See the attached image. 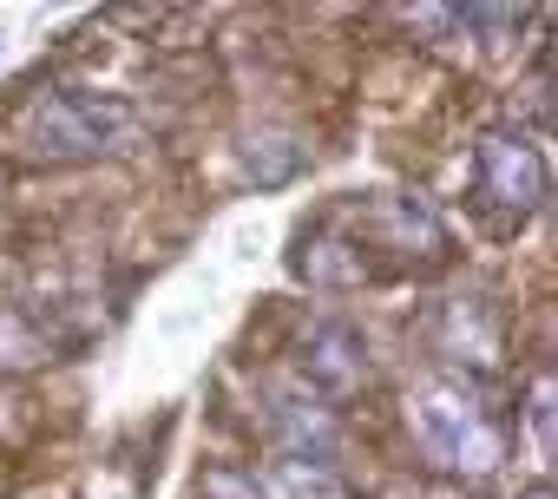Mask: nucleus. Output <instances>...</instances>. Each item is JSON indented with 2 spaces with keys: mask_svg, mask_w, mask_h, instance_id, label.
<instances>
[{
  "mask_svg": "<svg viewBox=\"0 0 558 499\" xmlns=\"http://www.w3.org/2000/svg\"><path fill=\"white\" fill-rule=\"evenodd\" d=\"M408 427L421 434L427 460L466 473V479H486L499 473L506 460V421L486 407V394L460 375H434L408 394Z\"/></svg>",
  "mask_w": 558,
  "mask_h": 499,
  "instance_id": "obj_1",
  "label": "nucleus"
},
{
  "mask_svg": "<svg viewBox=\"0 0 558 499\" xmlns=\"http://www.w3.org/2000/svg\"><path fill=\"white\" fill-rule=\"evenodd\" d=\"M132 132H138V106L119 93H93V86H66L40 99L27 125L40 158H99V151H119Z\"/></svg>",
  "mask_w": 558,
  "mask_h": 499,
  "instance_id": "obj_2",
  "label": "nucleus"
},
{
  "mask_svg": "<svg viewBox=\"0 0 558 499\" xmlns=\"http://www.w3.org/2000/svg\"><path fill=\"white\" fill-rule=\"evenodd\" d=\"M473 184H480V204L486 210H506L512 223H525L545 204V151L525 132H506L499 125L473 151Z\"/></svg>",
  "mask_w": 558,
  "mask_h": 499,
  "instance_id": "obj_3",
  "label": "nucleus"
},
{
  "mask_svg": "<svg viewBox=\"0 0 558 499\" xmlns=\"http://www.w3.org/2000/svg\"><path fill=\"white\" fill-rule=\"evenodd\" d=\"M368 381V342L349 322H316L303 336V388L316 401H349Z\"/></svg>",
  "mask_w": 558,
  "mask_h": 499,
  "instance_id": "obj_4",
  "label": "nucleus"
},
{
  "mask_svg": "<svg viewBox=\"0 0 558 499\" xmlns=\"http://www.w3.org/2000/svg\"><path fill=\"white\" fill-rule=\"evenodd\" d=\"M269 434L290 447V460H323L336 453V414L310 388H276L269 394Z\"/></svg>",
  "mask_w": 558,
  "mask_h": 499,
  "instance_id": "obj_5",
  "label": "nucleus"
},
{
  "mask_svg": "<svg viewBox=\"0 0 558 499\" xmlns=\"http://www.w3.org/2000/svg\"><path fill=\"white\" fill-rule=\"evenodd\" d=\"M269 492L276 499H349L342 473L323 466V460H276L269 466Z\"/></svg>",
  "mask_w": 558,
  "mask_h": 499,
  "instance_id": "obj_6",
  "label": "nucleus"
},
{
  "mask_svg": "<svg viewBox=\"0 0 558 499\" xmlns=\"http://www.w3.org/2000/svg\"><path fill=\"white\" fill-rule=\"evenodd\" d=\"M243 171H250L256 184H283V178L303 171V145H296V138H250V145H243Z\"/></svg>",
  "mask_w": 558,
  "mask_h": 499,
  "instance_id": "obj_7",
  "label": "nucleus"
},
{
  "mask_svg": "<svg viewBox=\"0 0 558 499\" xmlns=\"http://www.w3.org/2000/svg\"><path fill=\"white\" fill-rule=\"evenodd\" d=\"M532 427H538V453H551V388L538 381V394H532Z\"/></svg>",
  "mask_w": 558,
  "mask_h": 499,
  "instance_id": "obj_8",
  "label": "nucleus"
},
{
  "mask_svg": "<svg viewBox=\"0 0 558 499\" xmlns=\"http://www.w3.org/2000/svg\"><path fill=\"white\" fill-rule=\"evenodd\" d=\"M532 499H551V492H545V486H538V492H532Z\"/></svg>",
  "mask_w": 558,
  "mask_h": 499,
  "instance_id": "obj_9",
  "label": "nucleus"
}]
</instances>
